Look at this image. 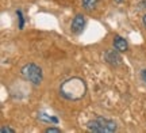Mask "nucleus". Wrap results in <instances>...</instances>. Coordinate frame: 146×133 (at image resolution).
<instances>
[{"mask_svg":"<svg viewBox=\"0 0 146 133\" xmlns=\"http://www.w3.org/2000/svg\"><path fill=\"white\" fill-rule=\"evenodd\" d=\"M45 133H61V129L56 128V126H49L45 129Z\"/></svg>","mask_w":146,"mask_h":133,"instance_id":"obj_11","label":"nucleus"},{"mask_svg":"<svg viewBox=\"0 0 146 133\" xmlns=\"http://www.w3.org/2000/svg\"><path fill=\"white\" fill-rule=\"evenodd\" d=\"M104 61L107 64L112 65V67H118L122 64V57H120V52L116 49H107L104 52Z\"/></svg>","mask_w":146,"mask_h":133,"instance_id":"obj_4","label":"nucleus"},{"mask_svg":"<svg viewBox=\"0 0 146 133\" xmlns=\"http://www.w3.org/2000/svg\"><path fill=\"white\" fill-rule=\"evenodd\" d=\"M99 0H81V7L85 11H92L96 8Z\"/></svg>","mask_w":146,"mask_h":133,"instance_id":"obj_7","label":"nucleus"},{"mask_svg":"<svg viewBox=\"0 0 146 133\" xmlns=\"http://www.w3.org/2000/svg\"><path fill=\"white\" fill-rule=\"evenodd\" d=\"M141 78H142V80H143V82L146 83V68L141 71Z\"/></svg>","mask_w":146,"mask_h":133,"instance_id":"obj_12","label":"nucleus"},{"mask_svg":"<svg viewBox=\"0 0 146 133\" xmlns=\"http://www.w3.org/2000/svg\"><path fill=\"white\" fill-rule=\"evenodd\" d=\"M84 26H85V18H84L83 14H77L72 19V23H70V31L73 34H80V33L84 30Z\"/></svg>","mask_w":146,"mask_h":133,"instance_id":"obj_5","label":"nucleus"},{"mask_svg":"<svg viewBox=\"0 0 146 133\" xmlns=\"http://www.w3.org/2000/svg\"><path fill=\"white\" fill-rule=\"evenodd\" d=\"M112 45H114V48L116 50H119L120 53H125L129 50V43L126 41L123 37H120V35H115L114 39H112Z\"/></svg>","mask_w":146,"mask_h":133,"instance_id":"obj_6","label":"nucleus"},{"mask_svg":"<svg viewBox=\"0 0 146 133\" xmlns=\"http://www.w3.org/2000/svg\"><path fill=\"white\" fill-rule=\"evenodd\" d=\"M21 75L30 82L33 86H39L43 80V72L39 65L34 64V63H27L21 68Z\"/></svg>","mask_w":146,"mask_h":133,"instance_id":"obj_3","label":"nucleus"},{"mask_svg":"<svg viewBox=\"0 0 146 133\" xmlns=\"http://www.w3.org/2000/svg\"><path fill=\"white\" fill-rule=\"evenodd\" d=\"M137 11H145L146 12V0H141L137 4Z\"/></svg>","mask_w":146,"mask_h":133,"instance_id":"obj_10","label":"nucleus"},{"mask_svg":"<svg viewBox=\"0 0 146 133\" xmlns=\"http://www.w3.org/2000/svg\"><path fill=\"white\" fill-rule=\"evenodd\" d=\"M115 3H118V4H120V3H122V1H123V0H114Z\"/></svg>","mask_w":146,"mask_h":133,"instance_id":"obj_14","label":"nucleus"},{"mask_svg":"<svg viewBox=\"0 0 146 133\" xmlns=\"http://www.w3.org/2000/svg\"><path fill=\"white\" fill-rule=\"evenodd\" d=\"M142 25H143V27L146 29V12L143 14V16H142Z\"/></svg>","mask_w":146,"mask_h":133,"instance_id":"obj_13","label":"nucleus"},{"mask_svg":"<svg viewBox=\"0 0 146 133\" xmlns=\"http://www.w3.org/2000/svg\"><path fill=\"white\" fill-rule=\"evenodd\" d=\"M0 132H1V133H16V130L14 128H10V126H5V125H3V126L0 128Z\"/></svg>","mask_w":146,"mask_h":133,"instance_id":"obj_9","label":"nucleus"},{"mask_svg":"<svg viewBox=\"0 0 146 133\" xmlns=\"http://www.w3.org/2000/svg\"><path fill=\"white\" fill-rule=\"evenodd\" d=\"M87 129L94 133H114L118 130V125L110 118L96 117L87 122Z\"/></svg>","mask_w":146,"mask_h":133,"instance_id":"obj_2","label":"nucleus"},{"mask_svg":"<svg viewBox=\"0 0 146 133\" xmlns=\"http://www.w3.org/2000/svg\"><path fill=\"white\" fill-rule=\"evenodd\" d=\"M58 94L62 96L64 99L70 102H76L83 99L87 95V83L83 78L78 76H72L69 79L64 80L60 84Z\"/></svg>","mask_w":146,"mask_h":133,"instance_id":"obj_1","label":"nucleus"},{"mask_svg":"<svg viewBox=\"0 0 146 133\" xmlns=\"http://www.w3.org/2000/svg\"><path fill=\"white\" fill-rule=\"evenodd\" d=\"M38 120L39 121H45V122H53V124H58V118L57 117H49L45 113H38Z\"/></svg>","mask_w":146,"mask_h":133,"instance_id":"obj_8","label":"nucleus"}]
</instances>
